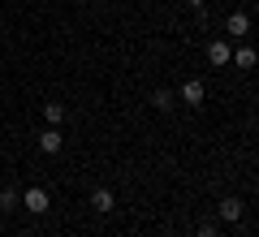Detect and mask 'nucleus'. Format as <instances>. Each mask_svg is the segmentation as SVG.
I'll return each instance as SVG.
<instances>
[{
    "instance_id": "nucleus-1",
    "label": "nucleus",
    "mask_w": 259,
    "mask_h": 237,
    "mask_svg": "<svg viewBox=\"0 0 259 237\" xmlns=\"http://www.w3.org/2000/svg\"><path fill=\"white\" fill-rule=\"evenodd\" d=\"M22 207H26L30 216H48V211H52V194H48L44 185H26V190H22Z\"/></svg>"
},
{
    "instance_id": "nucleus-2",
    "label": "nucleus",
    "mask_w": 259,
    "mask_h": 237,
    "mask_svg": "<svg viewBox=\"0 0 259 237\" xmlns=\"http://www.w3.org/2000/svg\"><path fill=\"white\" fill-rule=\"evenodd\" d=\"M177 100H182L186 108H203V100H207V82H203V78H186L182 91H177Z\"/></svg>"
},
{
    "instance_id": "nucleus-3",
    "label": "nucleus",
    "mask_w": 259,
    "mask_h": 237,
    "mask_svg": "<svg viewBox=\"0 0 259 237\" xmlns=\"http://www.w3.org/2000/svg\"><path fill=\"white\" fill-rule=\"evenodd\" d=\"M225 35H229V39H238V43H242V39L250 35V13H242V9H233L229 18H225Z\"/></svg>"
},
{
    "instance_id": "nucleus-4",
    "label": "nucleus",
    "mask_w": 259,
    "mask_h": 237,
    "mask_svg": "<svg viewBox=\"0 0 259 237\" xmlns=\"http://www.w3.org/2000/svg\"><path fill=\"white\" fill-rule=\"evenodd\" d=\"M61 147H65V134H61V129H56V125L39 129V151H44V155H56V151H61Z\"/></svg>"
},
{
    "instance_id": "nucleus-5",
    "label": "nucleus",
    "mask_w": 259,
    "mask_h": 237,
    "mask_svg": "<svg viewBox=\"0 0 259 237\" xmlns=\"http://www.w3.org/2000/svg\"><path fill=\"white\" fill-rule=\"evenodd\" d=\"M91 207L100 211V216H108V211L117 207V194H112L108 185H95V190H91Z\"/></svg>"
},
{
    "instance_id": "nucleus-6",
    "label": "nucleus",
    "mask_w": 259,
    "mask_h": 237,
    "mask_svg": "<svg viewBox=\"0 0 259 237\" xmlns=\"http://www.w3.org/2000/svg\"><path fill=\"white\" fill-rule=\"evenodd\" d=\"M216 211H221V220L238 224V220H242V211H246V203H242L238 194H229V199H221V207H216Z\"/></svg>"
},
{
    "instance_id": "nucleus-7",
    "label": "nucleus",
    "mask_w": 259,
    "mask_h": 237,
    "mask_svg": "<svg viewBox=\"0 0 259 237\" xmlns=\"http://www.w3.org/2000/svg\"><path fill=\"white\" fill-rule=\"evenodd\" d=\"M229 56H233V48L225 43V39H212V43H207V61H212L216 69H225V65H229Z\"/></svg>"
},
{
    "instance_id": "nucleus-8",
    "label": "nucleus",
    "mask_w": 259,
    "mask_h": 237,
    "mask_svg": "<svg viewBox=\"0 0 259 237\" xmlns=\"http://www.w3.org/2000/svg\"><path fill=\"white\" fill-rule=\"evenodd\" d=\"M255 61H259V52L250 43H238V48H233V56H229V65H238V69H255Z\"/></svg>"
},
{
    "instance_id": "nucleus-9",
    "label": "nucleus",
    "mask_w": 259,
    "mask_h": 237,
    "mask_svg": "<svg viewBox=\"0 0 259 237\" xmlns=\"http://www.w3.org/2000/svg\"><path fill=\"white\" fill-rule=\"evenodd\" d=\"M173 100H177V91H168V86H156V91H151V108L156 112H168Z\"/></svg>"
},
{
    "instance_id": "nucleus-10",
    "label": "nucleus",
    "mask_w": 259,
    "mask_h": 237,
    "mask_svg": "<svg viewBox=\"0 0 259 237\" xmlns=\"http://www.w3.org/2000/svg\"><path fill=\"white\" fill-rule=\"evenodd\" d=\"M44 121H48V125H56V129H61V121H65V104L48 100V104H44Z\"/></svg>"
},
{
    "instance_id": "nucleus-11",
    "label": "nucleus",
    "mask_w": 259,
    "mask_h": 237,
    "mask_svg": "<svg viewBox=\"0 0 259 237\" xmlns=\"http://www.w3.org/2000/svg\"><path fill=\"white\" fill-rule=\"evenodd\" d=\"M18 203H22V194H18V190H0V211L18 207Z\"/></svg>"
},
{
    "instance_id": "nucleus-12",
    "label": "nucleus",
    "mask_w": 259,
    "mask_h": 237,
    "mask_svg": "<svg viewBox=\"0 0 259 237\" xmlns=\"http://www.w3.org/2000/svg\"><path fill=\"white\" fill-rule=\"evenodd\" d=\"M194 237H221V233H216V224H199V233H194Z\"/></svg>"
},
{
    "instance_id": "nucleus-13",
    "label": "nucleus",
    "mask_w": 259,
    "mask_h": 237,
    "mask_svg": "<svg viewBox=\"0 0 259 237\" xmlns=\"http://www.w3.org/2000/svg\"><path fill=\"white\" fill-rule=\"evenodd\" d=\"M186 5H190L194 13H203V9H207V0H186Z\"/></svg>"
},
{
    "instance_id": "nucleus-14",
    "label": "nucleus",
    "mask_w": 259,
    "mask_h": 237,
    "mask_svg": "<svg viewBox=\"0 0 259 237\" xmlns=\"http://www.w3.org/2000/svg\"><path fill=\"white\" fill-rule=\"evenodd\" d=\"M61 237H74V233H61Z\"/></svg>"
}]
</instances>
